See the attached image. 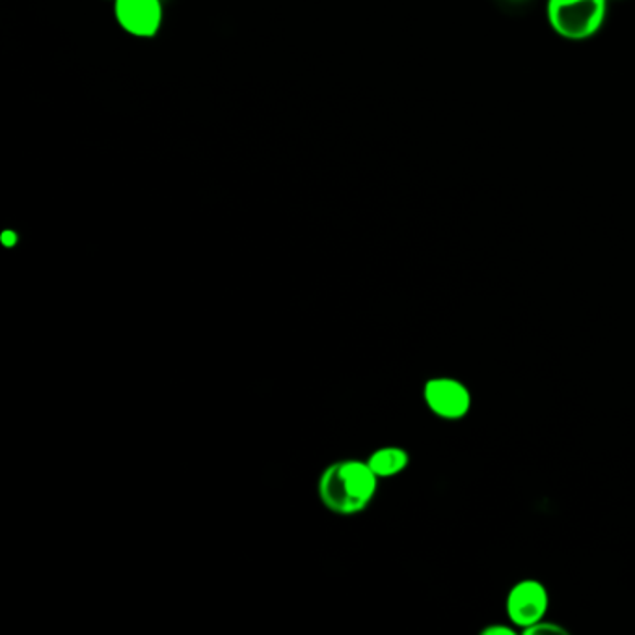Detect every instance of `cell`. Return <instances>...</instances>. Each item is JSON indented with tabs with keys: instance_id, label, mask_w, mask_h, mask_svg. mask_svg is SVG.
I'll return each mask as SVG.
<instances>
[{
	"instance_id": "9c48e42d",
	"label": "cell",
	"mask_w": 635,
	"mask_h": 635,
	"mask_svg": "<svg viewBox=\"0 0 635 635\" xmlns=\"http://www.w3.org/2000/svg\"><path fill=\"white\" fill-rule=\"evenodd\" d=\"M483 635H514V632L511 628H507V626L494 624V626L483 630Z\"/></svg>"
},
{
	"instance_id": "7a4b0ae2",
	"label": "cell",
	"mask_w": 635,
	"mask_h": 635,
	"mask_svg": "<svg viewBox=\"0 0 635 635\" xmlns=\"http://www.w3.org/2000/svg\"><path fill=\"white\" fill-rule=\"evenodd\" d=\"M551 30L571 41H584L602 28L608 0H548Z\"/></svg>"
},
{
	"instance_id": "3957f363",
	"label": "cell",
	"mask_w": 635,
	"mask_h": 635,
	"mask_svg": "<svg viewBox=\"0 0 635 635\" xmlns=\"http://www.w3.org/2000/svg\"><path fill=\"white\" fill-rule=\"evenodd\" d=\"M423 399L428 410L441 420H461L472 409V394L470 389L449 376L431 378L423 388Z\"/></svg>"
},
{
	"instance_id": "8992f818",
	"label": "cell",
	"mask_w": 635,
	"mask_h": 635,
	"mask_svg": "<svg viewBox=\"0 0 635 635\" xmlns=\"http://www.w3.org/2000/svg\"><path fill=\"white\" fill-rule=\"evenodd\" d=\"M410 457L404 449L388 446V448L376 449L368 459L371 470L375 472L378 480L396 477L409 466Z\"/></svg>"
},
{
	"instance_id": "52a82bcc",
	"label": "cell",
	"mask_w": 635,
	"mask_h": 635,
	"mask_svg": "<svg viewBox=\"0 0 635 635\" xmlns=\"http://www.w3.org/2000/svg\"><path fill=\"white\" fill-rule=\"evenodd\" d=\"M564 634V630L559 626V624L548 623V621H538V623L532 624L530 628L524 630L525 635L533 634Z\"/></svg>"
},
{
	"instance_id": "6da1fadb",
	"label": "cell",
	"mask_w": 635,
	"mask_h": 635,
	"mask_svg": "<svg viewBox=\"0 0 635 635\" xmlns=\"http://www.w3.org/2000/svg\"><path fill=\"white\" fill-rule=\"evenodd\" d=\"M376 486L378 477L368 462H336L326 468L319 480V498L332 512L352 516L370 506Z\"/></svg>"
},
{
	"instance_id": "ba28073f",
	"label": "cell",
	"mask_w": 635,
	"mask_h": 635,
	"mask_svg": "<svg viewBox=\"0 0 635 635\" xmlns=\"http://www.w3.org/2000/svg\"><path fill=\"white\" fill-rule=\"evenodd\" d=\"M0 242H2V247H17V242H20V235H17V232H13V229H4V232L0 234Z\"/></svg>"
},
{
	"instance_id": "5b68a950",
	"label": "cell",
	"mask_w": 635,
	"mask_h": 635,
	"mask_svg": "<svg viewBox=\"0 0 635 635\" xmlns=\"http://www.w3.org/2000/svg\"><path fill=\"white\" fill-rule=\"evenodd\" d=\"M550 606L545 585L537 580H524L512 587L507 597V615L520 628H530L543 621Z\"/></svg>"
},
{
	"instance_id": "277c9868",
	"label": "cell",
	"mask_w": 635,
	"mask_h": 635,
	"mask_svg": "<svg viewBox=\"0 0 635 635\" xmlns=\"http://www.w3.org/2000/svg\"><path fill=\"white\" fill-rule=\"evenodd\" d=\"M114 17L125 34L150 39L161 30L164 10L161 0H114Z\"/></svg>"
}]
</instances>
